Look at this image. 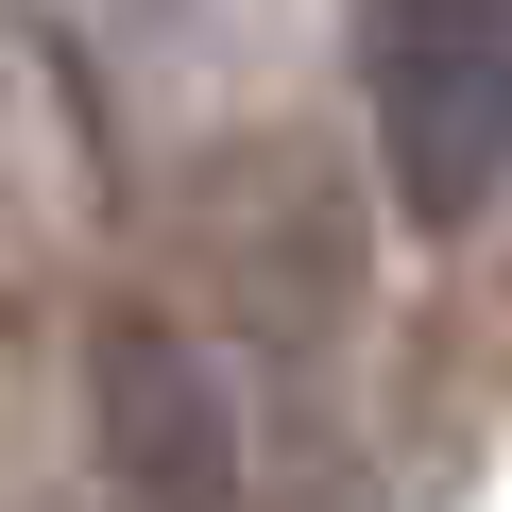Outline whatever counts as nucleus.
<instances>
[{"mask_svg":"<svg viewBox=\"0 0 512 512\" xmlns=\"http://www.w3.org/2000/svg\"><path fill=\"white\" fill-rule=\"evenodd\" d=\"M359 86H376V154L410 222H478L512 188V0H376Z\"/></svg>","mask_w":512,"mask_h":512,"instance_id":"obj_1","label":"nucleus"},{"mask_svg":"<svg viewBox=\"0 0 512 512\" xmlns=\"http://www.w3.org/2000/svg\"><path fill=\"white\" fill-rule=\"evenodd\" d=\"M86 410H103V461H120V495H137V512H239V427H222V376H205L154 308H120V325H103Z\"/></svg>","mask_w":512,"mask_h":512,"instance_id":"obj_2","label":"nucleus"}]
</instances>
